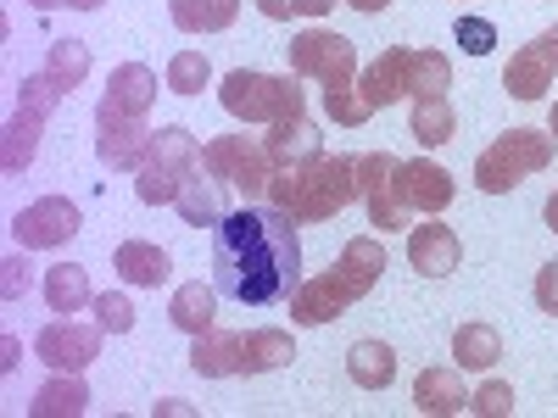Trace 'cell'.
<instances>
[{
    "label": "cell",
    "instance_id": "19",
    "mask_svg": "<svg viewBox=\"0 0 558 418\" xmlns=\"http://www.w3.org/2000/svg\"><path fill=\"white\" fill-rule=\"evenodd\" d=\"M413 407L430 413V418H452V413L470 407V391H463V380H458V362L452 368H425V374L413 380Z\"/></svg>",
    "mask_w": 558,
    "mask_h": 418
},
{
    "label": "cell",
    "instance_id": "30",
    "mask_svg": "<svg viewBox=\"0 0 558 418\" xmlns=\"http://www.w3.org/2000/svg\"><path fill=\"white\" fill-rule=\"evenodd\" d=\"M497 357H502V335L492 330V323H463V330L452 335V362L458 368L486 374V368H497Z\"/></svg>",
    "mask_w": 558,
    "mask_h": 418
},
{
    "label": "cell",
    "instance_id": "41",
    "mask_svg": "<svg viewBox=\"0 0 558 418\" xmlns=\"http://www.w3.org/2000/svg\"><path fill=\"white\" fill-rule=\"evenodd\" d=\"M458 45H463V51H470V57H486L492 51V45H497V28L486 23V17H458Z\"/></svg>",
    "mask_w": 558,
    "mask_h": 418
},
{
    "label": "cell",
    "instance_id": "14",
    "mask_svg": "<svg viewBox=\"0 0 558 418\" xmlns=\"http://www.w3.org/2000/svg\"><path fill=\"white\" fill-rule=\"evenodd\" d=\"M408 262L425 279H447L463 262V241L452 235L447 223H413L408 229Z\"/></svg>",
    "mask_w": 558,
    "mask_h": 418
},
{
    "label": "cell",
    "instance_id": "24",
    "mask_svg": "<svg viewBox=\"0 0 558 418\" xmlns=\"http://www.w3.org/2000/svg\"><path fill=\"white\" fill-rule=\"evenodd\" d=\"M347 374H352V385H363V391H386V385L397 380V352H391L386 341H357V346L347 352Z\"/></svg>",
    "mask_w": 558,
    "mask_h": 418
},
{
    "label": "cell",
    "instance_id": "36",
    "mask_svg": "<svg viewBox=\"0 0 558 418\" xmlns=\"http://www.w3.org/2000/svg\"><path fill=\"white\" fill-rule=\"evenodd\" d=\"M324 112H330L341 128H363L368 118H375V107L363 101L357 84H352V89H324Z\"/></svg>",
    "mask_w": 558,
    "mask_h": 418
},
{
    "label": "cell",
    "instance_id": "5",
    "mask_svg": "<svg viewBox=\"0 0 558 418\" xmlns=\"http://www.w3.org/2000/svg\"><path fill=\"white\" fill-rule=\"evenodd\" d=\"M553 162V134L547 128H508L475 157V190L481 196H508L520 190L531 173Z\"/></svg>",
    "mask_w": 558,
    "mask_h": 418
},
{
    "label": "cell",
    "instance_id": "42",
    "mask_svg": "<svg viewBox=\"0 0 558 418\" xmlns=\"http://www.w3.org/2000/svg\"><path fill=\"white\" fill-rule=\"evenodd\" d=\"M536 307L558 318V262H542L536 268Z\"/></svg>",
    "mask_w": 558,
    "mask_h": 418
},
{
    "label": "cell",
    "instance_id": "40",
    "mask_svg": "<svg viewBox=\"0 0 558 418\" xmlns=\"http://www.w3.org/2000/svg\"><path fill=\"white\" fill-rule=\"evenodd\" d=\"M28 285H34V262L17 251V257H7L0 262V296L7 302H17V296H28Z\"/></svg>",
    "mask_w": 558,
    "mask_h": 418
},
{
    "label": "cell",
    "instance_id": "13",
    "mask_svg": "<svg viewBox=\"0 0 558 418\" xmlns=\"http://www.w3.org/2000/svg\"><path fill=\"white\" fill-rule=\"evenodd\" d=\"M397 184H402V201L413 207V212H447L452 207V196H458V184H452V173L441 168V162H402L397 168Z\"/></svg>",
    "mask_w": 558,
    "mask_h": 418
},
{
    "label": "cell",
    "instance_id": "35",
    "mask_svg": "<svg viewBox=\"0 0 558 418\" xmlns=\"http://www.w3.org/2000/svg\"><path fill=\"white\" fill-rule=\"evenodd\" d=\"M62 96H68V89H62L51 73H45V67H39V73H28V78L17 84V107H28V112H39V118H51Z\"/></svg>",
    "mask_w": 558,
    "mask_h": 418
},
{
    "label": "cell",
    "instance_id": "1",
    "mask_svg": "<svg viewBox=\"0 0 558 418\" xmlns=\"http://www.w3.org/2000/svg\"><path fill=\"white\" fill-rule=\"evenodd\" d=\"M213 285L223 296H235L246 307H274L291 302L302 285V241H296V218L279 207H241L223 212L218 241H213Z\"/></svg>",
    "mask_w": 558,
    "mask_h": 418
},
{
    "label": "cell",
    "instance_id": "17",
    "mask_svg": "<svg viewBox=\"0 0 558 418\" xmlns=\"http://www.w3.org/2000/svg\"><path fill=\"white\" fill-rule=\"evenodd\" d=\"M101 101H112V107L129 112V118H151V107H157V73H151L146 62H123V67H112Z\"/></svg>",
    "mask_w": 558,
    "mask_h": 418
},
{
    "label": "cell",
    "instance_id": "29",
    "mask_svg": "<svg viewBox=\"0 0 558 418\" xmlns=\"http://www.w3.org/2000/svg\"><path fill=\"white\" fill-rule=\"evenodd\" d=\"M84 407H89V391H84L78 374H57L51 385H39L34 402H28L34 418H78Z\"/></svg>",
    "mask_w": 558,
    "mask_h": 418
},
{
    "label": "cell",
    "instance_id": "16",
    "mask_svg": "<svg viewBox=\"0 0 558 418\" xmlns=\"http://www.w3.org/2000/svg\"><path fill=\"white\" fill-rule=\"evenodd\" d=\"M408 45H391V51H380L375 62L363 67V78H357V89H363V101L368 107H391V101H408Z\"/></svg>",
    "mask_w": 558,
    "mask_h": 418
},
{
    "label": "cell",
    "instance_id": "46",
    "mask_svg": "<svg viewBox=\"0 0 558 418\" xmlns=\"http://www.w3.org/2000/svg\"><path fill=\"white\" fill-rule=\"evenodd\" d=\"M542 218H547V229H553V235H558V190L547 196V207H542Z\"/></svg>",
    "mask_w": 558,
    "mask_h": 418
},
{
    "label": "cell",
    "instance_id": "20",
    "mask_svg": "<svg viewBox=\"0 0 558 418\" xmlns=\"http://www.w3.org/2000/svg\"><path fill=\"white\" fill-rule=\"evenodd\" d=\"M218 285H202V279H196V285H179L173 291V302H168V323H173V330H184V335H207L213 330V318H218Z\"/></svg>",
    "mask_w": 558,
    "mask_h": 418
},
{
    "label": "cell",
    "instance_id": "2",
    "mask_svg": "<svg viewBox=\"0 0 558 418\" xmlns=\"http://www.w3.org/2000/svg\"><path fill=\"white\" fill-rule=\"evenodd\" d=\"M380 273H386V246H380V235H352L347 246H341V262L330 268V273H318V279H307V285H296L291 291V318L296 323H330V318H341L352 302H363L368 291L380 285Z\"/></svg>",
    "mask_w": 558,
    "mask_h": 418
},
{
    "label": "cell",
    "instance_id": "26",
    "mask_svg": "<svg viewBox=\"0 0 558 418\" xmlns=\"http://www.w3.org/2000/svg\"><path fill=\"white\" fill-rule=\"evenodd\" d=\"M39 134H45V118L28 112V107H17L12 123H7V139H0V168L23 173V168L34 162V151H39Z\"/></svg>",
    "mask_w": 558,
    "mask_h": 418
},
{
    "label": "cell",
    "instance_id": "45",
    "mask_svg": "<svg viewBox=\"0 0 558 418\" xmlns=\"http://www.w3.org/2000/svg\"><path fill=\"white\" fill-rule=\"evenodd\" d=\"M347 7H357V12L375 17V12H386V7H391V0H347Z\"/></svg>",
    "mask_w": 558,
    "mask_h": 418
},
{
    "label": "cell",
    "instance_id": "37",
    "mask_svg": "<svg viewBox=\"0 0 558 418\" xmlns=\"http://www.w3.org/2000/svg\"><path fill=\"white\" fill-rule=\"evenodd\" d=\"M89 307H96V323H101L107 335H129V330H134V302H129V296L107 291V296H96Z\"/></svg>",
    "mask_w": 558,
    "mask_h": 418
},
{
    "label": "cell",
    "instance_id": "39",
    "mask_svg": "<svg viewBox=\"0 0 558 418\" xmlns=\"http://www.w3.org/2000/svg\"><path fill=\"white\" fill-rule=\"evenodd\" d=\"M470 413H481V418H508V413H514V385L486 380V385L470 396Z\"/></svg>",
    "mask_w": 558,
    "mask_h": 418
},
{
    "label": "cell",
    "instance_id": "9",
    "mask_svg": "<svg viewBox=\"0 0 558 418\" xmlns=\"http://www.w3.org/2000/svg\"><path fill=\"white\" fill-rule=\"evenodd\" d=\"M397 157L391 151H368L357 157V201L368 207V223L380 235H397V229H413V207L402 201V184H397Z\"/></svg>",
    "mask_w": 558,
    "mask_h": 418
},
{
    "label": "cell",
    "instance_id": "47",
    "mask_svg": "<svg viewBox=\"0 0 558 418\" xmlns=\"http://www.w3.org/2000/svg\"><path fill=\"white\" fill-rule=\"evenodd\" d=\"M28 7H39V12H57V7H68V0H28Z\"/></svg>",
    "mask_w": 558,
    "mask_h": 418
},
{
    "label": "cell",
    "instance_id": "27",
    "mask_svg": "<svg viewBox=\"0 0 558 418\" xmlns=\"http://www.w3.org/2000/svg\"><path fill=\"white\" fill-rule=\"evenodd\" d=\"M45 302H51V312H78V307H89L96 296H89V268H78V262H57V268H45Z\"/></svg>",
    "mask_w": 558,
    "mask_h": 418
},
{
    "label": "cell",
    "instance_id": "48",
    "mask_svg": "<svg viewBox=\"0 0 558 418\" xmlns=\"http://www.w3.org/2000/svg\"><path fill=\"white\" fill-rule=\"evenodd\" d=\"M68 7H73V12H96V7H101V0H68Z\"/></svg>",
    "mask_w": 558,
    "mask_h": 418
},
{
    "label": "cell",
    "instance_id": "44",
    "mask_svg": "<svg viewBox=\"0 0 558 418\" xmlns=\"http://www.w3.org/2000/svg\"><path fill=\"white\" fill-rule=\"evenodd\" d=\"M17 352H23V346H17L12 335H7V341H0V368H7V374H12V368H17Z\"/></svg>",
    "mask_w": 558,
    "mask_h": 418
},
{
    "label": "cell",
    "instance_id": "49",
    "mask_svg": "<svg viewBox=\"0 0 558 418\" xmlns=\"http://www.w3.org/2000/svg\"><path fill=\"white\" fill-rule=\"evenodd\" d=\"M547 134L558 139V101H553V112H547Z\"/></svg>",
    "mask_w": 558,
    "mask_h": 418
},
{
    "label": "cell",
    "instance_id": "7",
    "mask_svg": "<svg viewBox=\"0 0 558 418\" xmlns=\"http://www.w3.org/2000/svg\"><path fill=\"white\" fill-rule=\"evenodd\" d=\"M286 57H291L296 78H318L324 89H352L357 84V51H352V39L336 34V28H302L286 45Z\"/></svg>",
    "mask_w": 558,
    "mask_h": 418
},
{
    "label": "cell",
    "instance_id": "15",
    "mask_svg": "<svg viewBox=\"0 0 558 418\" xmlns=\"http://www.w3.org/2000/svg\"><path fill=\"white\" fill-rule=\"evenodd\" d=\"M263 151L274 157V168H302V162H318V157H324V134H318V123L302 112V118L274 123L268 139H263Z\"/></svg>",
    "mask_w": 558,
    "mask_h": 418
},
{
    "label": "cell",
    "instance_id": "18",
    "mask_svg": "<svg viewBox=\"0 0 558 418\" xmlns=\"http://www.w3.org/2000/svg\"><path fill=\"white\" fill-rule=\"evenodd\" d=\"M553 73H558V67L547 62V51L531 39V45H520V51H514V62L502 67V89H508L514 101H542L547 89H553Z\"/></svg>",
    "mask_w": 558,
    "mask_h": 418
},
{
    "label": "cell",
    "instance_id": "43",
    "mask_svg": "<svg viewBox=\"0 0 558 418\" xmlns=\"http://www.w3.org/2000/svg\"><path fill=\"white\" fill-rule=\"evenodd\" d=\"M536 45H542V51H547V62L558 67V23H553V28H542V34H536Z\"/></svg>",
    "mask_w": 558,
    "mask_h": 418
},
{
    "label": "cell",
    "instance_id": "10",
    "mask_svg": "<svg viewBox=\"0 0 558 418\" xmlns=\"http://www.w3.org/2000/svg\"><path fill=\"white\" fill-rule=\"evenodd\" d=\"M151 123L146 118H129V112H118L112 101H101L96 107V157H101V168H118V173H140V162H146V151H151Z\"/></svg>",
    "mask_w": 558,
    "mask_h": 418
},
{
    "label": "cell",
    "instance_id": "33",
    "mask_svg": "<svg viewBox=\"0 0 558 418\" xmlns=\"http://www.w3.org/2000/svg\"><path fill=\"white\" fill-rule=\"evenodd\" d=\"M45 73H51L68 96L89 78V45L84 39H51V57H45Z\"/></svg>",
    "mask_w": 558,
    "mask_h": 418
},
{
    "label": "cell",
    "instance_id": "28",
    "mask_svg": "<svg viewBox=\"0 0 558 418\" xmlns=\"http://www.w3.org/2000/svg\"><path fill=\"white\" fill-rule=\"evenodd\" d=\"M179 218L191 223V229H218L223 223V201H218V179H202V168L184 179V190H179Z\"/></svg>",
    "mask_w": 558,
    "mask_h": 418
},
{
    "label": "cell",
    "instance_id": "31",
    "mask_svg": "<svg viewBox=\"0 0 558 418\" xmlns=\"http://www.w3.org/2000/svg\"><path fill=\"white\" fill-rule=\"evenodd\" d=\"M452 89V62L441 51H413L408 57V101H430Z\"/></svg>",
    "mask_w": 558,
    "mask_h": 418
},
{
    "label": "cell",
    "instance_id": "6",
    "mask_svg": "<svg viewBox=\"0 0 558 418\" xmlns=\"http://www.w3.org/2000/svg\"><path fill=\"white\" fill-rule=\"evenodd\" d=\"M196 168H202V139L184 128V123H168V128H157L146 162H140L134 196L146 201V207H168V201H179L184 179H191Z\"/></svg>",
    "mask_w": 558,
    "mask_h": 418
},
{
    "label": "cell",
    "instance_id": "3",
    "mask_svg": "<svg viewBox=\"0 0 558 418\" xmlns=\"http://www.w3.org/2000/svg\"><path fill=\"white\" fill-rule=\"evenodd\" d=\"M357 201V157H330L302 168H274L268 179V207H279L296 223H330L341 207Z\"/></svg>",
    "mask_w": 558,
    "mask_h": 418
},
{
    "label": "cell",
    "instance_id": "8",
    "mask_svg": "<svg viewBox=\"0 0 558 418\" xmlns=\"http://www.w3.org/2000/svg\"><path fill=\"white\" fill-rule=\"evenodd\" d=\"M202 173L218 179V184H235V190L252 201V196H268V179H274V157L263 146H252L246 134H218L202 146Z\"/></svg>",
    "mask_w": 558,
    "mask_h": 418
},
{
    "label": "cell",
    "instance_id": "4",
    "mask_svg": "<svg viewBox=\"0 0 558 418\" xmlns=\"http://www.w3.org/2000/svg\"><path fill=\"white\" fill-rule=\"evenodd\" d=\"M218 101H223V112H229V118H241V123H268V128L307 112V96H302L296 73H291V78H279V73L235 67V73H223Z\"/></svg>",
    "mask_w": 558,
    "mask_h": 418
},
{
    "label": "cell",
    "instance_id": "38",
    "mask_svg": "<svg viewBox=\"0 0 558 418\" xmlns=\"http://www.w3.org/2000/svg\"><path fill=\"white\" fill-rule=\"evenodd\" d=\"M257 12L268 23H291V17H324V12H336V0H257Z\"/></svg>",
    "mask_w": 558,
    "mask_h": 418
},
{
    "label": "cell",
    "instance_id": "32",
    "mask_svg": "<svg viewBox=\"0 0 558 418\" xmlns=\"http://www.w3.org/2000/svg\"><path fill=\"white\" fill-rule=\"evenodd\" d=\"M413 139L418 146H447V139L458 134V112L447 96H430V101H413V118H408Z\"/></svg>",
    "mask_w": 558,
    "mask_h": 418
},
{
    "label": "cell",
    "instance_id": "22",
    "mask_svg": "<svg viewBox=\"0 0 558 418\" xmlns=\"http://www.w3.org/2000/svg\"><path fill=\"white\" fill-rule=\"evenodd\" d=\"M191 368L202 380H229V374H241V335H229V330H213L207 335H196V346H191Z\"/></svg>",
    "mask_w": 558,
    "mask_h": 418
},
{
    "label": "cell",
    "instance_id": "34",
    "mask_svg": "<svg viewBox=\"0 0 558 418\" xmlns=\"http://www.w3.org/2000/svg\"><path fill=\"white\" fill-rule=\"evenodd\" d=\"M207 84H213V62L202 51H173V62H168V89L173 96H202Z\"/></svg>",
    "mask_w": 558,
    "mask_h": 418
},
{
    "label": "cell",
    "instance_id": "12",
    "mask_svg": "<svg viewBox=\"0 0 558 418\" xmlns=\"http://www.w3.org/2000/svg\"><path fill=\"white\" fill-rule=\"evenodd\" d=\"M101 323H73V318H57V323H45L34 352L39 362L51 368V374H78V368H89L101 357Z\"/></svg>",
    "mask_w": 558,
    "mask_h": 418
},
{
    "label": "cell",
    "instance_id": "23",
    "mask_svg": "<svg viewBox=\"0 0 558 418\" xmlns=\"http://www.w3.org/2000/svg\"><path fill=\"white\" fill-rule=\"evenodd\" d=\"M168 17L184 34H223L241 17V0H168Z\"/></svg>",
    "mask_w": 558,
    "mask_h": 418
},
{
    "label": "cell",
    "instance_id": "21",
    "mask_svg": "<svg viewBox=\"0 0 558 418\" xmlns=\"http://www.w3.org/2000/svg\"><path fill=\"white\" fill-rule=\"evenodd\" d=\"M112 268L129 279V285H140V291H157L162 279L173 273L168 251H162V246H151V241H123V246L112 251Z\"/></svg>",
    "mask_w": 558,
    "mask_h": 418
},
{
    "label": "cell",
    "instance_id": "11",
    "mask_svg": "<svg viewBox=\"0 0 558 418\" xmlns=\"http://www.w3.org/2000/svg\"><path fill=\"white\" fill-rule=\"evenodd\" d=\"M78 223L84 218H78V207L68 196H39V201H28L12 218V241L23 251H57V246H68L78 235Z\"/></svg>",
    "mask_w": 558,
    "mask_h": 418
},
{
    "label": "cell",
    "instance_id": "25",
    "mask_svg": "<svg viewBox=\"0 0 558 418\" xmlns=\"http://www.w3.org/2000/svg\"><path fill=\"white\" fill-rule=\"evenodd\" d=\"M296 357L291 335L286 330H252L241 335V374H274V368H286Z\"/></svg>",
    "mask_w": 558,
    "mask_h": 418
}]
</instances>
